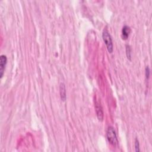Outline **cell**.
<instances>
[{
	"label": "cell",
	"mask_w": 152,
	"mask_h": 152,
	"mask_svg": "<svg viewBox=\"0 0 152 152\" xmlns=\"http://www.w3.org/2000/svg\"><path fill=\"white\" fill-rule=\"evenodd\" d=\"M102 38L104 42L107 46V49L109 53H112L114 50V45L112 42V37L109 34V32L107 29H105L102 33Z\"/></svg>",
	"instance_id": "obj_1"
},
{
	"label": "cell",
	"mask_w": 152,
	"mask_h": 152,
	"mask_svg": "<svg viewBox=\"0 0 152 152\" xmlns=\"http://www.w3.org/2000/svg\"><path fill=\"white\" fill-rule=\"evenodd\" d=\"M107 137L110 144L113 145V146H116L118 144L117 136L114 127L110 126L108 128L107 131Z\"/></svg>",
	"instance_id": "obj_2"
},
{
	"label": "cell",
	"mask_w": 152,
	"mask_h": 152,
	"mask_svg": "<svg viewBox=\"0 0 152 152\" xmlns=\"http://www.w3.org/2000/svg\"><path fill=\"white\" fill-rule=\"evenodd\" d=\"M7 63V58L5 55H1L0 57V77H3L5 66Z\"/></svg>",
	"instance_id": "obj_3"
},
{
	"label": "cell",
	"mask_w": 152,
	"mask_h": 152,
	"mask_svg": "<svg viewBox=\"0 0 152 152\" xmlns=\"http://www.w3.org/2000/svg\"><path fill=\"white\" fill-rule=\"evenodd\" d=\"M95 109H96V112L98 120L101 121H102L103 119V109H102L101 105L99 103L96 102Z\"/></svg>",
	"instance_id": "obj_4"
},
{
	"label": "cell",
	"mask_w": 152,
	"mask_h": 152,
	"mask_svg": "<svg viewBox=\"0 0 152 152\" xmlns=\"http://www.w3.org/2000/svg\"><path fill=\"white\" fill-rule=\"evenodd\" d=\"M131 28L129 27L128 26L125 25L124 27L122 28V39L124 40H126L127 38H128L130 33H131Z\"/></svg>",
	"instance_id": "obj_5"
},
{
	"label": "cell",
	"mask_w": 152,
	"mask_h": 152,
	"mask_svg": "<svg viewBox=\"0 0 152 152\" xmlns=\"http://www.w3.org/2000/svg\"><path fill=\"white\" fill-rule=\"evenodd\" d=\"M59 92H60V96L62 101H65L66 100V89L65 84L61 83L59 86Z\"/></svg>",
	"instance_id": "obj_6"
},
{
	"label": "cell",
	"mask_w": 152,
	"mask_h": 152,
	"mask_svg": "<svg viewBox=\"0 0 152 152\" xmlns=\"http://www.w3.org/2000/svg\"><path fill=\"white\" fill-rule=\"evenodd\" d=\"M126 54L128 59H131V49L130 45H126Z\"/></svg>",
	"instance_id": "obj_7"
},
{
	"label": "cell",
	"mask_w": 152,
	"mask_h": 152,
	"mask_svg": "<svg viewBox=\"0 0 152 152\" xmlns=\"http://www.w3.org/2000/svg\"><path fill=\"white\" fill-rule=\"evenodd\" d=\"M135 149H136V151L137 152L140 151V144L137 138H136L135 140Z\"/></svg>",
	"instance_id": "obj_8"
},
{
	"label": "cell",
	"mask_w": 152,
	"mask_h": 152,
	"mask_svg": "<svg viewBox=\"0 0 152 152\" xmlns=\"http://www.w3.org/2000/svg\"><path fill=\"white\" fill-rule=\"evenodd\" d=\"M150 74V68L149 67V66H147L146 67V69H145V75H146V78H149Z\"/></svg>",
	"instance_id": "obj_9"
}]
</instances>
